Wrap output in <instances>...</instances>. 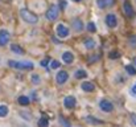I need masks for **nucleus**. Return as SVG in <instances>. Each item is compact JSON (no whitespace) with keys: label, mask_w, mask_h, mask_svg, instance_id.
<instances>
[{"label":"nucleus","mask_w":136,"mask_h":127,"mask_svg":"<svg viewBox=\"0 0 136 127\" xmlns=\"http://www.w3.org/2000/svg\"><path fill=\"white\" fill-rule=\"evenodd\" d=\"M8 65L11 68H15V69H18V70H32L33 69V63L29 62V61H15V60H9L8 61Z\"/></svg>","instance_id":"f257e3e1"},{"label":"nucleus","mask_w":136,"mask_h":127,"mask_svg":"<svg viewBox=\"0 0 136 127\" xmlns=\"http://www.w3.org/2000/svg\"><path fill=\"white\" fill-rule=\"evenodd\" d=\"M20 16H21V19L25 21V23H28V24H37L38 23V17L33 12H30L29 9H27V8H21L20 9Z\"/></svg>","instance_id":"f03ea898"},{"label":"nucleus","mask_w":136,"mask_h":127,"mask_svg":"<svg viewBox=\"0 0 136 127\" xmlns=\"http://www.w3.org/2000/svg\"><path fill=\"white\" fill-rule=\"evenodd\" d=\"M60 16V7L55 5V4H52L49 7V9L46 11V19L50 20V21H55Z\"/></svg>","instance_id":"7ed1b4c3"},{"label":"nucleus","mask_w":136,"mask_h":127,"mask_svg":"<svg viewBox=\"0 0 136 127\" xmlns=\"http://www.w3.org/2000/svg\"><path fill=\"white\" fill-rule=\"evenodd\" d=\"M55 34H57V37H60V38H66V37H69L70 31H69V28L65 24H57Z\"/></svg>","instance_id":"20e7f679"},{"label":"nucleus","mask_w":136,"mask_h":127,"mask_svg":"<svg viewBox=\"0 0 136 127\" xmlns=\"http://www.w3.org/2000/svg\"><path fill=\"white\" fill-rule=\"evenodd\" d=\"M99 109L103 113H111L114 110V105L108 99H101V102H99Z\"/></svg>","instance_id":"39448f33"},{"label":"nucleus","mask_w":136,"mask_h":127,"mask_svg":"<svg viewBox=\"0 0 136 127\" xmlns=\"http://www.w3.org/2000/svg\"><path fill=\"white\" fill-rule=\"evenodd\" d=\"M67 79H69V73L65 72V70H60L55 74V81H57L58 85H64Z\"/></svg>","instance_id":"423d86ee"},{"label":"nucleus","mask_w":136,"mask_h":127,"mask_svg":"<svg viewBox=\"0 0 136 127\" xmlns=\"http://www.w3.org/2000/svg\"><path fill=\"white\" fill-rule=\"evenodd\" d=\"M106 24L108 28H115L118 25V19H116V16L114 13H108L106 16Z\"/></svg>","instance_id":"0eeeda50"},{"label":"nucleus","mask_w":136,"mask_h":127,"mask_svg":"<svg viewBox=\"0 0 136 127\" xmlns=\"http://www.w3.org/2000/svg\"><path fill=\"white\" fill-rule=\"evenodd\" d=\"M9 38H11V34H9L8 31H5V29L0 31V45H2V47L7 45L9 42Z\"/></svg>","instance_id":"6e6552de"},{"label":"nucleus","mask_w":136,"mask_h":127,"mask_svg":"<svg viewBox=\"0 0 136 127\" xmlns=\"http://www.w3.org/2000/svg\"><path fill=\"white\" fill-rule=\"evenodd\" d=\"M75 105H77V101H75V98H74L73 95L65 97V99H64V106H65L66 109H74Z\"/></svg>","instance_id":"1a4fd4ad"},{"label":"nucleus","mask_w":136,"mask_h":127,"mask_svg":"<svg viewBox=\"0 0 136 127\" xmlns=\"http://www.w3.org/2000/svg\"><path fill=\"white\" fill-rule=\"evenodd\" d=\"M115 4V0H96V5H98L101 9H106L110 8Z\"/></svg>","instance_id":"9d476101"},{"label":"nucleus","mask_w":136,"mask_h":127,"mask_svg":"<svg viewBox=\"0 0 136 127\" xmlns=\"http://www.w3.org/2000/svg\"><path fill=\"white\" fill-rule=\"evenodd\" d=\"M81 89L83 91H86V93H91V91L95 90V85L92 82H90V81H85V82L81 83Z\"/></svg>","instance_id":"9b49d317"},{"label":"nucleus","mask_w":136,"mask_h":127,"mask_svg":"<svg viewBox=\"0 0 136 127\" xmlns=\"http://www.w3.org/2000/svg\"><path fill=\"white\" fill-rule=\"evenodd\" d=\"M71 27L75 32H82L83 31V23H82V20L81 19H74L73 20V23H71Z\"/></svg>","instance_id":"f8f14e48"},{"label":"nucleus","mask_w":136,"mask_h":127,"mask_svg":"<svg viewBox=\"0 0 136 127\" xmlns=\"http://www.w3.org/2000/svg\"><path fill=\"white\" fill-rule=\"evenodd\" d=\"M123 9H124V13L128 16V17H133L135 16V11H133V8H132V5H131V3L129 2H124V4H123Z\"/></svg>","instance_id":"ddd939ff"},{"label":"nucleus","mask_w":136,"mask_h":127,"mask_svg":"<svg viewBox=\"0 0 136 127\" xmlns=\"http://www.w3.org/2000/svg\"><path fill=\"white\" fill-rule=\"evenodd\" d=\"M73 60H74V56H73L71 52H65V53L62 54V61H64L65 63H71Z\"/></svg>","instance_id":"4468645a"},{"label":"nucleus","mask_w":136,"mask_h":127,"mask_svg":"<svg viewBox=\"0 0 136 127\" xmlns=\"http://www.w3.org/2000/svg\"><path fill=\"white\" fill-rule=\"evenodd\" d=\"M74 77H75V78H78V79H83V78L87 77V72L83 70V69H78V70L74 73Z\"/></svg>","instance_id":"2eb2a0df"},{"label":"nucleus","mask_w":136,"mask_h":127,"mask_svg":"<svg viewBox=\"0 0 136 127\" xmlns=\"http://www.w3.org/2000/svg\"><path fill=\"white\" fill-rule=\"evenodd\" d=\"M11 50H12V53H16V54H24V49L16 44L11 45Z\"/></svg>","instance_id":"dca6fc26"},{"label":"nucleus","mask_w":136,"mask_h":127,"mask_svg":"<svg viewBox=\"0 0 136 127\" xmlns=\"http://www.w3.org/2000/svg\"><path fill=\"white\" fill-rule=\"evenodd\" d=\"M85 120H86V122H89V123H91V124H102V123H103L102 120L96 119V118H94V117H91V115L86 117V118H85Z\"/></svg>","instance_id":"f3484780"},{"label":"nucleus","mask_w":136,"mask_h":127,"mask_svg":"<svg viewBox=\"0 0 136 127\" xmlns=\"http://www.w3.org/2000/svg\"><path fill=\"white\" fill-rule=\"evenodd\" d=\"M85 47H86V49H92L95 47V41L92 38H86L85 40Z\"/></svg>","instance_id":"a211bd4d"},{"label":"nucleus","mask_w":136,"mask_h":127,"mask_svg":"<svg viewBox=\"0 0 136 127\" xmlns=\"http://www.w3.org/2000/svg\"><path fill=\"white\" fill-rule=\"evenodd\" d=\"M38 127H49V120H48V118L42 117V118L38 119Z\"/></svg>","instance_id":"6ab92c4d"},{"label":"nucleus","mask_w":136,"mask_h":127,"mask_svg":"<svg viewBox=\"0 0 136 127\" xmlns=\"http://www.w3.org/2000/svg\"><path fill=\"white\" fill-rule=\"evenodd\" d=\"M8 115V107L5 105H0V118H4Z\"/></svg>","instance_id":"aec40b11"},{"label":"nucleus","mask_w":136,"mask_h":127,"mask_svg":"<svg viewBox=\"0 0 136 127\" xmlns=\"http://www.w3.org/2000/svg\"><path fill=\"white\" fill-rule=\"evenodd\" d=\"M18 103H20L21 106H28L29 105V98L25 97V95H21V97H18Z\"/></svg>","instance_id":"412c9836"},{"label":"nucleus","mask_w":136,"mask_h":127,"mask_svg":"<svg viewBox=\"0 0 136 127\" xmlns=\"http://www.w3.org/2000/svg\"><path fill=\"white\" fill-rule=\"evenodd\" d=\"M126 72L129 74V76H136V68L133 65H127L126 66Z\"/></svg>","instance_id":"4be33fe9"},{"label":"nucleus","mask_w":136,"mask_h":127,"mask_svg":"<svg viewBox=\"0 0 136 127\" xmlns=\"http://www.w3.org/2000/svg\"><path fill=\"white\" fill-rule=\"evenodd\" d=\"M128 44H129L131 48H136V34L129 36V38H128Z\"/></svg>","instance_id":"5701e85b"},{"label":"nucleus","mask_w":136,"mask_h":127,"mask_svg":"<svg viewBox=\"0 0 136 127\" xmlns=\"http://www.w3.org/2000/svg\"><path fill=\"white\" fill-rule=\"evenodd\" d=\"M60 66H61V63L58 62V61H55V60L50 62V68H52V69H58Z\"/></svg>","instance_id":"b1692460"},{"label":"nucleus","mask_w":136,"mask_h":127,"mask_svg":"<svg viewBox=\"0 0 136 127\" xmlns=\"http://www.w3.org/2000/svg\"><path fill=\"white\" fill-rule=\"evenodd\" d=\"M87 29H89V32H95V31H96V29H95V25H94L92 21H90V23L87 24Z\"/></svg>","instance_id":"393cba45"},{"label":"nucleus","mask_w":136,"mask_h":127,"mask_svg":"<svg viewBox=\"0 0 136 127\" xmlns=\"http://www.w3.org/2000/svg\"><path fill=\"white\" fill-rule=\"evenodd\" d=\"M129 91H131V95H132V97H136V82L132 85V88H131Z\"/></svg>","instance_id":"a878e982"},{"label":"nucleus","mask_w":136,"mask_h":127,"mask_svg":"<svg viewBox=\"0 0 136 127\" xmlns=\"http://www.w3.org/2000/svg\"><path fill=\"white\" fill-rule=\"evenodd\" d=\"M20 115H21L25 120H29V119H30V114H29V113H23V111H21V113H20Z\"/></svg>","instance_id":"bb28decb"},{"label":"nucleus","mask_w":136,"mask_h":127,"mask_svg":"<svg viewBox=\"0 0 136 127\" xmlns=\"http://www.w3.org/2000/svg\"><path fill=\"white\" fill-rule=\"evenodd\" d=\"M60 122H61V124H62L64 127H70V123H69L67 120H65L64 118H60Z\"/></svg>","instance_id":"cd10ccee"},{"label":"nucleus","mask_w":136,"mask_h":127,"mask_svg":"<svg viewBox=\"0 0 136 127\" xmlns=\"http://www.w3.org/2000/svg\"><path fill=\"white\" fill-rule=\"evenodd\" d=\"M118 57H119V52L114 50V52H111V53H110V58H118Z\"/></svg>","instance_id":"c85d7f7f"},{"label":"nucleus","mask_w":136,"mask_h":127,"mask_svg":"<svg viewBox=\"0 0 136 127\" xmlns=\"http://www.w3.org/2000/svg\"><path fill=\"white\" fill-rule=\"evenodd\" d=\"M32 81H33L34 83H38V81H40V78H38V76L33 74V76H32Z\"/></svg>","instance_id":"c756f323"},{"label":"nucleus","mask_w":136,"mask_h":127,"mask_svg":"<svg viewBox=\"0 0 136 127\" xmlns=\"http://www.w3.org/2000/svg\"><path fill=\"white\" fill-rule=\"evenodd\" d=\"M66 8V2H64V0H61V4H60V9H64Z\"/></svg>","instance_id":"7c9ffc66"},{"label":"nucleus","mask_w":136,"mask_h":127,"mask_svg":"<svg viewBox=\"0 0 136 127\" xmlns=\"http://www.w3.org/2000/svg\"><path fill=\"white\" fill-rule=\"evenodd\" d=\"M48 61H49V58L42 60V61H41V66H46V65H48Z\"/></svg>","instance_id":"2f4dec72"},{"label":"nucleus","mask_w":136,"mask_h":127,"mask_svg":"<svg viewBox=\"0 0 136 127\" xmlns=\"http://www.w3.org/2000/svg\"><path fill=\"white\" fill-rule=\"evenodd\" d=\"M131 120H132V123L136 126V115H135V114H132V115H131Z\"/></svg>","instance_id":"473e14b6"},{"label":"nucleus","mask_w":136,"mask_h":127,"mask_svg":"<svg viewBox=\"0 0 136 127\" xmlns=\"http://www.w3.org/2000/svg\"><path fill=\"white\" fill-rule=\"evenodd\" d=\"M73 2H75V3H79V2H82V0H73Z\"/></svg>","instance_id":"72a5a7b5"},{"label":"nucleus","mask_w":136,"mask_h":127,"mask_svg":"<svg viewBox=\"0 0 136 127\" xmlns=\"http://www.w3.org/2000/svg\"><path fill=\"white\" fill-rule=\"evenodd\" d=\"M133 63H135V66H136V58H133Z\"/></svg>","instance_id":"f704fd0d"},{"label":"nucleus","mask_w":136,"mask_h":127,"mask_svg":"<svg viewBox=\"0 0 136 127\" xmlns=\"http://www.w3.org/2000/svg\"><path fill=\"white\" fill-rule=\"evenodd\" d=\"M18 127H28V126H24V124H23V126H18Z\"/></svg>","instance_id":"c9c22d12"}]
</instances>
